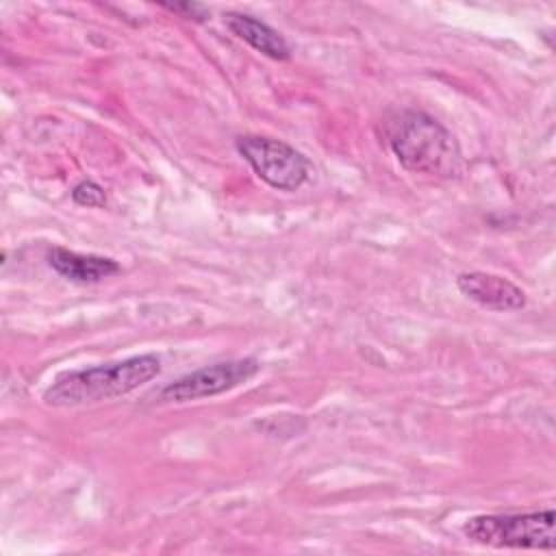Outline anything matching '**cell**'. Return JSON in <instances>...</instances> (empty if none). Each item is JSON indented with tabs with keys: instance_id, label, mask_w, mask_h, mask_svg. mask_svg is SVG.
<instances>
[{
	"instance_id": "7",
	"label": "cell",
	"mask_w": 556,
	"mask_h": 556,
	"mask_svg": "<svg viewBox=\"0 0 556 556\" xmlns=\"http://www.w3.org/2000/svg\"><path fill=\"white\" fill-rule=\"evenodd\" d=\"M48 265L65 280L78 285H93L122 271V265L109 256L80 254L61 245H54L48 252Z\"/></svg>"
},
{
	"instance_id": "10",
	"label": "cell",
	"mask_w": 556,
	"mask_h": 556,
	"mask_svg": "<svg viewBox=\"0 0 556 556\" xmlns=\"http://www.w3.org/2000/svg\"><path fill=\"white\" fill-rule=\"evenodd\" d=\"M161 7L185 15L187 20H195V22H204L208 11L202 4H193V2H161Z\"/></svg>"
},
{
	"instance_id": "1",
	"label": "cell",
	"mask_w": 556,
	"mask_h": 556,
	"mask_svg": "<svg viewBox=\"0 0 556 556\" xmlns=\"http://www.w3.org/2000/svg\"><path fill=\"white\" fill-rule=\"evenodd\" d=\"M161 361L154 354H139L124 361L61 374L41 395L46 406L76 408L122 397L156 378Z\"/></svg>"
},
{
	"instance_id": "8",
	"label": "cell",
	"mask_w": 556,
	"mask_h": 556,
	"mask_svg": "<svg viewBox=\"0 0 556 556\" xmlns=\"http://www.w3.org/2000/svg\"><path fill=\"white\" fill-rule=\"evenodd\" d=\"M224 22L237 39L245 41L250 48L265 54L267 59L287 61L291 56V48H289L287 39L269 24H265L252 15H245V13H226Z\"/></svg>"
},
{
	"instance_id": "6",
	"label": "cell",
	"mask_w": 556,
	"mask_h": 556,
	"mask_svg": "<svg viewBox=\"0 0 556 556\" xmlns=\"http://www.w3.org/2000/svg\"><path fill=\"white\" fill-rule=\"evenodd\" d=\"M463 295L491 311H519L526 306V293L504 276L489 271H463L456 278Z\"/></svg>"
},
{
	"instance_id": "9",
	"label": "cell",
	"mask_w": 556,
	"mask_h": 556,
	"mask_svg": "<svg viewBox=\"0 0 556 556\" xmlns=\"http://www.w3.org/2000/svg\"><path fill=\"white\" fill-rule=\"evenodd\" d=\"M72 200L78 206H87V208H98L106 204V193L104 189L93 182V180H83L72 189Z\"/></svg>"
},
{
	"instance_id": "4",
	"label": "cell",
	"mask_w": 556,
	"mask_h": 556,
	"mask_svg": "<svg viewBox=\"0 0 556 556\" xmlns=\"http://www.w3.org/2000/svg\"><path fill=\"white\" fill-rule=\"evenodd\" d=\"M237 152L250 163L254 174L278 191H295L308 178V159L295 150L293 146L261 137V135H243L235 141Z\"/></svg>"
},
{
	"instance_id": "5",
	"label": "cell",
	"mask_w": 556,
	"mask_h": 556,
	"mask_svg": "<svg viewBox=\"0 0 556 556\" xmlns=\"http://www.w3.org/2000/svg\"><path fill=\"white\" fill-rule=\"evenodd\" d=\"M258 369H261V363L250 356L219 361V363L200 367L187 376H180L178 380L167 382L156 393V397L159 402H165V404H187V402L213 397L248 382L252 376L258 374Z\"/></svg>"
},
{
	"instance_id": "3",
	"label": "cell",
	"mask_w": 556,
	"mask_h": 556,
	"mask_svg": "<svg viewBox=\"0 0 556 556\" xmlns=\"http://www.w3.org/2000/svg\"><path fill=\"white\" fill-rule=\"evenodd\" d=\"M467 539L489 547L510 549H556V513L554 508L506 515H476L465 521Z\"/></svg>"
},
{
	"instance_id": "2",
	"label": "cell",
	"mask_w": 556,
	"mask_h": 556,
	"mask_svg": "<svg viewBox=\"0 0 556 556\" xmlns=\"http://www.w3.org/2000/svg\"><path fill=\"white\" fill-rule=\"evenodd\" d=\"M389 146L397 163L413 174L452 178L463 167L454 135L421 111H404L389 128Z\"/></svg>"
}]
</instances>
